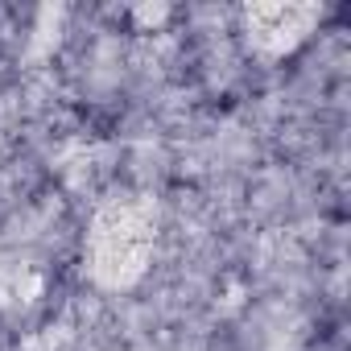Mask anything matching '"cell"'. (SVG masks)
I'll use <instances>...</instances> for the list:
<instances>
[{"mask_svg": "<svg viewBox=\"0 0 351 351\" xmlns=\"http://www.w3.org/2000/svg\"><path fill=\"white\" fill-rule=\"evenodd\" d=\"M153 236H157V211L149 199L136 195H116L95 211L91 236H87V265L99 285L124 289L132 285L153 256Z\"/></svg>", "mask_w": 351, "mask_h": 351, "instance_id": "obj_1", "label": "cell"}, {"mask_svg": "<svg viewBox=\"0 0 351 351\" xmlns=\"http://www.w3.org/2000/svg\"><path fill=\"white\" fill-rule=\"evenodd\" d=\"M322 9L318 5H248L244 9V34L252 42V50L261 54H285L298 42H306V34L318 25Z\"/></svg>", "mask_w": 351, "mask_h": 351, "instance_id": "obj_2", "label": "cell"}]
</instances>
